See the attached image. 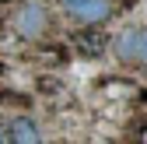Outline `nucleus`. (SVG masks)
I'll return each instance as SVG.
<instances>
[{
    "mask_svg": "<svg viewBox=\"0 0 147 144\" xmlns=\"http://www.w3.org/2000/svg\"><path fill=\"white\" fill-rule=\"evenodd\" d=\"M137 42H140V63L147 67V25L137 28Z\"/></svg>",
    "mask_w": 147,
    "mask_h": 144,
    "instance_id": "obj_6",
    "label": "nucleus"
},
{
    "mask_svg": "<svg viewBox=\"0 0 147 144\" xmlns=\"http://www.w3.org/2000/svg\"><path fill=\"white\" fill-rule=\"evenodd\" d=\"M67 14H70L77 25L95 28V25H102V21H109V18H112V0H81V4L67 7Z\"/></svg>",
    "mask_w": 147,
    "mask_h": 144,
    "instance_id": "obj_2",
    "label": "nucleus"
},
{
    "mask_svg": "<svg viewBox=\"0 0 147 144\" xmlns=\"http://www.w3.org/2000/svg\"><path fill=\"white\" fill-rule=\"evenodd\" d=\"M63 4H67V7H74V4H81V0H63Z\"/></svg>",
    "mask_w": 147,
    "mask_h": 144,
    "instance_id": "obj_7",
    "label": "nucleus"
},
{
    "mask_svg": "<svg viewBox=\"0 0 147 144\" xmlns=\"http://www.w3.org/2000/svg\"><path fill=\"white\" fill-rule=\"evenodd\" d=\"M112 49H116V56H119L123 63H140V42H137V28H126V32H119V35H116V42H112Z\"/></svg>",
    "mask_w": 147,
    "mask_h": 144,
    "instance_id": "obj_4",
    "label": "nucleus"
},
{
    "mask_svg": "<svg viewBox=\"0 0 147 144\" xmlns=\"http://www.w3.org/2000/svg\"><path fill=\"white\" fill-rule=\"evenodd\" d=\"M14 28L21 39H42L46 28H49V11L39 4V0H28L14 11Z\"/></svg>",
    "mask_w": 147,
    "mask_h": 144,
    "instance_id": "obj_1",
    "label": "nucleus"
},
{
    "mask_svg": "<svg viewBox=\"0 0 147 144\" xmlns=\"http://www.w3.org/2000/svg\"><path fill=\"white\" fill-rule=\"evenodd\" d=\"M0 144H42V134H39L32 116H14L0 130Z\"/></svg>",
    "mask_w": 147,
    "mask_h": 144,
    "instance_id": "obj_3",
    "label": "nucleus"
},
{
    "mask_svg": "<svg viewBox=\"0 0 147 144\" xmlns=\"http://www.w3.org/2000/svg\"><path fill=\"white\" fill-rule=\"evenodd\" d=\"M74 42H77L81 53H88V56H98V53L105 49V35L98 28H81L77 35H74Z\"/></svg>",
    "mask_w": 147,
    "mask_h": 144,
    "instance_id": "obj_5",
    "label": "nucleus"
}]
</instances>
